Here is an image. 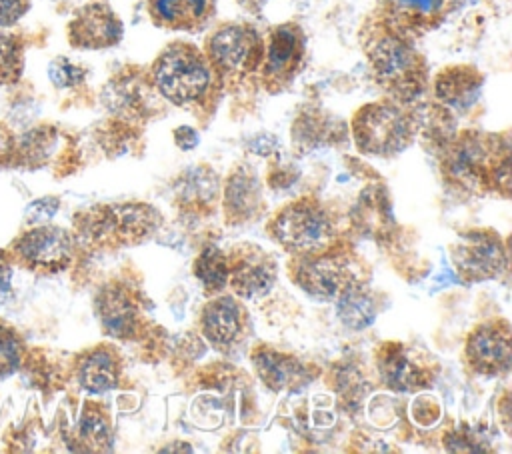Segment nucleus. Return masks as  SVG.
<instances>
[{
    "label": "nucleus",
    "instance_id": "nucleus-1",
    "mask_svg": "<svg viewBox=\"0 0 512 454\" xmlns=\"http://www.w3.org/2000/svg\"><path fill=\"white\" fill-rule=\"evenodd\" d=\"M152 82L156 90L172 104H190L200 100L212 82L208 58L186 42L170 44L152 64Z\"/></svg>",
    "mask_w": 512,
    "mask_h": 454
},
{
    "label": "nucleus",
    "instance_id": "nucleus-2",
    "mask_svg": "<svg viewBox=\"0 0 512 454\" xmlns=\"http://www.w3.org/2000/svg\"><path fill=\"white\" fill-rule=\"evenodd\" d=\"M368 58L376 80L396 98L412 100L426 84L422 56L398 34L384 32L370 42Z\"/></svg>",
    "mask_w": 512,
    "mask_h": 454
},
{
    "label": "nucleus",
    "instance_id": "nucleus-3",
    "mask_svg": "<svg viewBox=\"0 0 512 454\" xmlns=\"http://www.w3.org/2000/svg\"><path fill=\"white\" fill-rule=\"evenodd\" d=\"M352 134L364 154L390 156L408 144L410 120L398 106L374 102L356 112Z\"/></svg>",
    "mask_w": 512,
    "mask_h": 454
},
{
    "label": "nucleus",
    "instance_id": "nucleus-4",
    "mask_svg": "<svg viewBox=\"0 0 512 454\" xmlns=\"http://www.w3.org/2000/svg\"><path fill=\"white\" fill-rule=\"evenodd\" d=\"M206 54L222 74H246L262 60V42L254 28L246 24H224L206 40Z\"/></svg>",
    "mask_w": 512,
    "mask_h": 454
},
{
    "label": "nucleus",
    "instance_id": "nucleus-5",
    "mask_svg": "<svg viewBox=\"0 0 512 454\" xmlns=\"http://www.w3.org/2000/svg\"><path fill=\"white\" fill-rule=\"evenodd\" d=\"M274 234L288 248L312 250L330 238V222L318 206L296 202L278 214Z\"/></svg>",
    "mask_w": 512,
    "mask_h": 454
},
{
    "label": "nucleus",
    "instance_id": "nucleus-6",
    "mask_svg": "<svg viewBox=\"0 0 512 454\" xmlns=\"http://www.w3.org/2000/svg\"><path fill=\"white\" fill-rule=\"evenodd\" d=\"M122 38V22L104 2L82 6L68 24V40L74 48L100 50L118 44Z\"/></svg>",
    "mask_w": 512,
    "mask_h": 454
},
{
    "label": "nucleus",
    "instance_id": "nucleus-7",
    "mask_svg": "<svg viewBox=\"0 0 512 454\" xmlns=\"http://www.w3.org/2000/svg\"><path fill=\"white\" fill-rule=\"evenodd\" d=\"M14 252L32 268L60 270L72 256V240L58 226H38L14 242Z\"/></svg>",
    "mask_w": 512,
    "mask_h": 454
},
{
    "label": "nucleus",
    "instance_id": "nucleus-8",
    "mask_svg": "<svg viewBox=\"0 0 512 454\" xmlns=\"http://www.w3.org/2000/svg\"><path fill=\"white\" fill-rule=\"evenodd\" d=\"M454 262L466 280H484L504 270L506 254L496 238L468 234L456 244Z\"/></svg>",
    "mask_w": 512,
    "mask_h": 454
},
{
    "label": "nucleus",
    "instance_id": "nucleus-9",
    "mask_svg": "<svg viewBox=\"0 0 512 454\" xmlns=\"http://www.w3.org/2000/svg\"><path fill=\"white\" fill-rule=\"evenodd\" d=\"M304 52L302 32L294 24L276 26L264 50V78L272 84H282L298 70Z\"/></svg>",
    "mask_w": 512,
    "mask_h": 454
},
{
    "label": "nucleus",
    "instance_id": "nucleus-10",
    "mask_svg": "<svg viewBox=\"0 0 512 454\" xmlns=\"http://www.w3.org/2000/svg\"><path fill=\"white\" fill-rule=\"evenodd\" d=\"M466 356L474 370L498 374L510 364V332L506 324H484L472 332Z\"/></svg>",
    "mask_w": 512,
    "mask_h": 454
},
{
    "label": "nucleus",
    "instance_id": "nucleus-11",
    "mask_svg": "<svg viewBox=\"0 0 512 454\" xmlns=\"http://www.w3.org/2000/svg\"><path fill=\"white\" fill-rule=\"evenodd\" d=\"M296 280L310 296L334 298L348 284V266L332 256L312 258L300 264Z\"/></svg>",
    "mask_w": 512,
    "mask_h": 454
},
{
    "label": "nucleus",
    "instance_id": "nucleus-12",
    "mask_svg": "<svg viewBox=\"0 0 512 454\" xmlns=\"http://www.w3.org/2000/svg\"><path fill=\"white\" fill-rule=\"evenodd\" d=\"M154 24L172 30H196L214 12V0H146Z\"/></svg>",
    "mask_w": 512,
    "mask_h": 454
},
{
    "label": "nucleus",
    "instance_id": "nucleus-13",
    "mask_svg": "<svg viewBox=\"0 0 512 454\" xmlns=\"http://www.w3.org/2000/svg\"><path fill=\"white\" fill-rule=\"evenodd\" d=\"M156 224V214L148 206L138 204H124L106 208L98 216V236L116 234V238H142L148 234Z\"/></svg>",
    "mask_w": 512,
    "mask_h": 454
},
{
    "label": "nucleus",
    "instance_id": "nucleus-14",
    "mask_svg": "<svg viewBox=\"0 0 512 454\" xmlns=\"http://www.w3.org/2000/svg\"><path fill=\"white\" fill-rule=\"evenodd\" d=\"M482 74H478L470 66H452L444 68L434 82V92L440 102L450 108L464 110L468 108L480 94Z\"/></svg>",
    "mask_w": 512,
    "mask_h": 454
},
{
    "label": "nucleus",
    "instance_id": "nucleus-15",
    "mask_svg": "<svg viewBox=\"0 0 512 454\" xmlns=\"http://www.w3.org/2000/svg\"><path fill=\"white\" fill-rule=\"evenodd\" d=\"M202 332L218 346L230 344L240 332V310L232 298H218L202 310Z\"/></svg>",
    "mask_w": 512,
    "mask_h": 454
},
{
    "label": "nucleus",
    "instance_id": "nucleus-16",
    "mask_svg": "<svg viewBox=\"0 0 512 454\" xmlns=\"http://www.w3.org/2000/svg\"><path fill=\"white\" fill-rule=\"evenodd\" d=\"M98 314L108 334L126 338L134 332L136 310L124 290L106 288L98 298Z\"/></svg>",
    "mask_w": 512,
    "mask_h": 454
},
{
    "label": "nucleus",
    "instance_id": "nucleus-17",
    "mask_svg": "<svg viewBox=\"0 0 512 454\" xmlns=\"http://www.w3.org/2000/svg\"><path fill=\"white\" fill-rule=\"evenodd\" d=\"M274 284V264L262 254L244 256L232 270V286L242 298H258Z\"/></svg>",
    "mask_w": 512,
    "mask_h": 454
},
{
    "label": "nucleus",
    "instance_id": "nucleus-18",
    "mask_svg": "<svg viewBox=\"0 0 512 454\" xmlns=\"http://www.w3.org/2000/svg\"><path fill=\"white\" fill-rule=\"evenodd\" d=\"M252 360H254V368L258 370V376L272 390H284V388H292L306 382L304 368L296 360L284 354L260 350L258 354H254Z\"/></svg>",
    "mask_w": 512,
    "mask_h": 454
},
{
    "label": "nucleus",
    "instance_id": "nucleus-19",
    "mask_svg": "<svg viewBox=\"0 0 512 454\" xmlns=\"http://www.w3.org/2000/svg\"><path fill=\"white\" fill-rule=\"evenodd\" d=\"M380 374L394 390H414L426 384L422 368L402 348L384 352L380 360Z\"/></svg>",
    "mask_w": 512,
    "mask_h": 454
},
{
    "label": "nucleus",
    "instance_id": "nucleus-20",
    "mask_svg": "<svg viewBox=\"0 0 512 454\" xmlns=\"http://www.w3.org/2000/svg\"><path fill=\"white\" fill-rule=\"evenodd\" d=\"M336 312L338 318L352 330H362L374 320V302L370 294L356 284H346L338 292V302H336Z\"/></svg>",
    "mask_w": 512,
    "mask_h": 454
},
{
    "label": "nucleus",
    "instance_id": "nucleus-21",
    "mask_svg": "<svg viewBox=\"0 0 512 454\" xmlns=\"http://www.w3.org/2000/svg\"><path fill=\"white\" fill-rule=\"evenodd\" d=\"M78 378H80V384L92 394H102L112 390L118 378V368L112 354L106 350H96L88 354L80 364Z\"/></svg>",
    "mask_w": 512,
    "mask_h": 454
},
{
    "label": "nucleus",
    "instance_id": "nucleus-22",
    "mask_svg": "<svg viewBox=\"0 0 512 454\" xmlns=\"http://www.w3.org/2000/svg\"><path fill=\"white\" fill-rule=\"evenodd\" d=\"M24 70V46L20 36L0 32V86L16 82Z\"/></svg>",
    "mask_w": 512,
    "mask_h": 454
},
{
    "label": "nucleus",
    "instance_id": "nucleus-23",
    "mask_svg": "<svg viewBox=\"0 0 512 454\" xmlns=\"http://www.w3.org/2000/svg\"><path fill=\"white\" fill-rule=\"evenodd\" d=\"M194 272L200 278V282L204 284V288L210 292L224 288V284L228 280L226 260H224L222 252L212 246L200 254V258L194 264Z\"/></svg>",
    "mask_w": 512,
    "mask_h": 454
},
{
    "label": "nucleus",
    "instance_id": "nucleus-24",
    "mask_svg": "<svg viewBox=\"0 0 512 454\" xmlns=\"http://www.w3.org/2000/svg\"><path fill=\"white\" fill-rule=\"evenodd\" d=\"M78 432H80V438L86 444H90L92 450H102L108 444V438H110L108 426L96 410H86L82 414V420L78 424Z\"/></svg>",
    "mask_w": 512,
    "mask_h": 454
},
{
    "label": "nucleus",
    "instance_id": "nucleus-25",
    "mask_svg": "<svg viewBox=\"0 0 512 454\" xmlns=\"http://www.w3.org/2000/svg\"><path fill=\"white\" fill-rule=\"evenodd\" d=\"M86 76V70L78 64H74L68 58H54L48 66V78L56 88H72L80 84Z\"/></svg>",
    "mask_w": 512,
    "mask_h": 454
},
{
    "label": "nucleus",
    "instance_id": "nucleus-26",
    "mask_svg": "<svg viewBox=\"0 0 512 454\" xmlns=\"http://www.w3.org/2000/svg\"><path fill=\"white\" fill-rule=\"evenodd\" d=\"M22 358L20 340L16 334L0 324V378L10 376L18 366Z\"/></svg>",
    "mask_w": 512,
    "mask_h": 454
},
{
    "label": "nucleus",
    "instance_id": "nucleus-27",
    "mask_svg": "<svg viewBox=\"0 0 512 454\" xmlns=\"http://www.w3.org/2000/svg\"><path fill=\"white\" fill-rule=\"evenodd\" d=\"M28 10V0H0V28L12 26Z\"/></svg>",
    "mask_w": 512,
    "mask_h": 454
},
{
    "label": "nucleus",
    "instance_id": "nucleus-28",
    "mask_svg": "<svg viewBox=\"0 0 512 454\" xmlns=\"http://www.w3.org/2000/svg\"><path fill=\"white\" fill-rule=\"evenodd\" d=\"M396 2L408 14H414L420 18L436 14L440 10V6L444 4V0H396Z\"/></svg>",
    "mask_w": 512,
    "mask_h": 454
},
{
    "label": "nucleus",
    "instance_id": "nucleus-29",
    "mask_svg": "<svg viewBox=\"0 0 512 454\" xmlns=\"http://www.w3.org/2000/svg\"><path fill=\"white\" fill-rule=\"evenodd\" d=\"M56 210H58V200L42 198L30 204V208L26 210V216L30 218V222H46L54 216Z\"/></svg>",
    "mask_w": 512,
    "mask_h": 454
},
{
    "label": "nucleus",
    "instance_id": "nucleus-30",
    "mask_svg": "<svg viewBox=\"0 0 512 454\" xmlns=\"http://www.w3.org/2000/svg\"><path fill=\"white\" fill-rule=\"evenodd\" d=\"M174 138H176V144L180 148H184V150H190V148H194L198 144V134L192 128H188V126H180L174 132Z\"/></svg>",
    "mask_w": 512,
    "mask_h": 454
},
{
    "label": "nucleus",
    "instance_id": "nucleus-31",
    "mask_svg": "<svg viewBox=\"0 0 512 454\" xmlns=\"http://www.w3.org/2000/svg\"><path fill=\"white\" fill-rule=\"evenodd\" d=\"M10 278H12V272H10V266L6 262V258L0 254V300L8 294L10 290Z\"/></svg>",
    "mask_w": 512,
    "mask_h": 454
},
{
    "label": "nucleus",
    "instance_id": "nucleus-32",
    "mask_svg": "<svg viewBox=\"0 0 512 454\" xmlns=\"http://www.w3.org/2000/svg\"><path fill=\"white\" fill-rule=\"evenodd\" d=\"M12 146H14V140H12L10 130L0 124V158H6L12 150Z\"/></svg>",
    "mask_w": 512,
    "mask_h": 454
},
{
    "label": "nucleus",
    "instance_id": "nucleus-33",
    "mask_svg": "<svg viewBox=\"0 0 512 454\" xmlns=\"http://www.w3.org/2000/svg\"><path fill=\"white\" fill-rule=\"evenodd\" d=\"M254 2H256V0H254Z\"/></svg>",
    "mask_w": 512,
    "mask_h": 454
}]
</instances>
